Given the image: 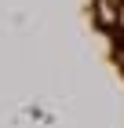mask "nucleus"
<instances>
[{
  "label": "nucleus",
  "instance_id": "1",
  "mask_svg": "<svg viewBox=\"0 0 124 128\" xmlns=\"http://www.w3.org/2000/svg\"><path fill=\"white\" fill-rule=\"evenodd\" d=\"M99 11H102V22H106V26H113V22H117V11H113L110 0H99Z\"/></svg>",
  "mask_w": 124,
  "mask_h": 128
},
{
  "label": "nucleus",
  "instance_id": "2",
  "mask_svg": "<svg viewBox=\"0 0 124 128\" xmlns=\"http://www.w3.org/2000/svg\"><path fill=\"white\" fill-rule=\"evenodd\" d=\"M121 22H124V8H121Z\"/></svg>",
  "mask_w": 124,
  "mask_h": 128
}]
</instances>
